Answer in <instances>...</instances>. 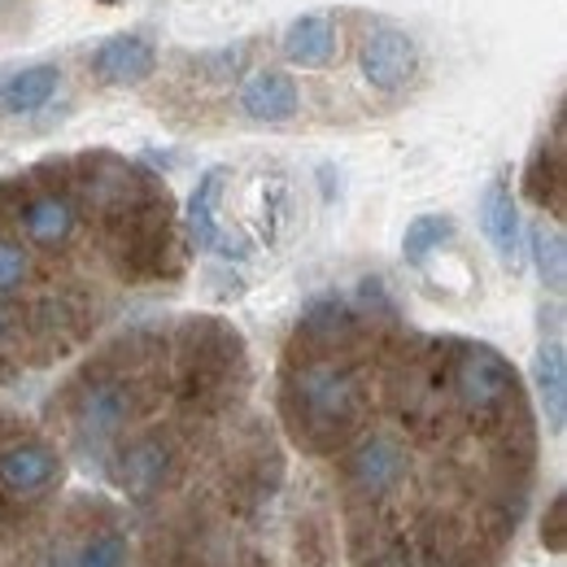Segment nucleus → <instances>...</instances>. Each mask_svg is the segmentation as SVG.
<instances>
[{
	"label": "nucleus",
	"instance_id": "10",
	"mask_svg": "<svg viewBox=\"0 0 567 567\" xmlns=\"http://www.w3.org/2000/svg\"><path fill=\"white\" fill-rule=\"evenodd\" d=\"M227 179H231L227 166H210V171L197 179L193 197H188V240H193L197 249H214V245H218V197H223Z\"/></svg>",
	"mask_w": 567,
	"mask_h": 567
},
{
	"label": "nucleus",
	"instance_id": "5",
	"mask_svg": "<svg viewBox=\"0 0 567 567\" xmlns=\"http://www.w3.org/2000/svg\"><path fill=\"white\" fill-rule=\"evenodd\" d=\"M297 105H301L297 83L284 71L249 74L245 87H240V110H245L254 123H284V118L297 114Z\"/></svg>",
	"mask_w": 567,
	"mask_h": 567
},
{
	"label": "nucleus",
	"instance_id": "11",
	"mask_svg": "<svg viewBox=\"0 0 567 567\" xmlns=\"http://www.w3.org/2000/svg\"><path fill=\"white\" fill-rule=\"evenodd\" d=\"M450 236H454V218H450V214H420V218L406 227V236H402V258H406L411 267H424L427 254L441 249Z\"/></svg>",
	"mask_w": 567,
	"mask_h": 567
},
{
	"label": "nucleus",
	"instance_id": "14",
	"mask_svg": "<svg viewBox=\"0 0 567 567\" xmlns=\"http://www.w3.org/2000/svg\"><path fill=\"white\" fill-rule=\"evenodd\" d=\"M542 542L550 555H564L567 550V515H564V494L550 497V511L542 519Z\"/></svg>",
	"mask_w": 567,
	"mask_h": 567
},
{
	"label": "nucleus",
	"instance_id": "2",
	"mask_svg": "<svg viewBox=\"0 0 567 567\" xmlns=\"http://www.w3.org/2000/svg\"><path fill=\"white\" fill-rule=\"evenodd\" d=\"M415 71H420V53H415L411 35L389 27V22H371V31L362 40V74H367V83L380 87V92H398V87H406L415 79Z\"/></svg>",
	"mask_w": 567,
	"mask_h": 567
},
{
	"label": "nucleus",
	"instance_id": "4",
	"mask_svg": "<svg viewBox=\"0 0 567 567\" xmlns=\"http://www.w3.org/2000/svg\"><path fill=\"white\" fill-rule=\"evenodd\" d=\"M153 71H157V49L144 35H114L92 53V74L114 87L144 83Z\"/></svg>",
	"mask_w": 567,
	"mask_h": 567
},
{
	"label": "nucleus",
	"instance_id": "8",
	"mask_svg": "<svg viewBox=\"0 0 567 567\" xmlns=\"http://www.w3.org/2000/svg\"><path fill=\"white\" fill-rule=\"evenodd\" d=\"M481 227L489 236V245L497 249V258L506 267L519 262V210H515V197H511V184L497 175L489 179L485 197H481Z\"/></svg>",
	"mask_w": 567,
	"mask_h": 567
},
{
	"label": "nucleus",
	"instance_id": "6",
	"mask_svg": "<svg viewBox=\"0 0 567 567\" xmlns=\"http://www.w3.org/2000/svg\"><path fill=\"white\" fill-rule=\"evenodd\" d=\"M62 87V71L53 62H40V66H22L18 74H9L0 83V114L9 118H27V114H40Z\"/></svg>",
	"mask_w": 567,
	"mask_h": 567
},
{
	"label": "nucleus",
	"instance_id": "3",
	"mask_svg": "<svg viewBox=\"0 0 567 567\" xmlns=\"http://www.w3.org/2000/svg\"><path fill=\"white\" fill-rule=\"evenodd\" d=\"M524 193L546 206L555 218H564V197H567V153H564V105L555 110V123H550V141L537 144V153L528 157V171H524Z\"/></svg>",
	"mask_w": 567,
	"mask_h": 567
},
{
	"label": "nucleus",
	"instance_id": "12",
	"mask_svg": "<svg viewBox=\"0 0 567 567\" xmlns=\"http://www.w3.org/2000/svg\"><path fill=\"white\" fill-rule=\"evenodd\" d=\"M533 258H537V276L550 292H564L567 280V249H564V231L559 227H546L537 223L533 227Z\"/></svg>",
	"mask_w": 567,
	"mask_h": 567
},
{
	"label": "nucleus",
	"instance_id": "15",
	"mask_svg": "<svg viewBox=\"0 0 567 567\" xmlns=\"http://www.w3.org/2000/svg\"><path fill=\"white\" fill-rule=\"evenodd\" d=\"M35 567H74V546H49V550H40V564Z\"/></svg>",
	"mask_w": 567,
	"mask_h": 567
},
{
	"label": "nucleus",
	"instance_id": "13",
	"mask_svg": "<svg viewBox=\"0 0 567 567\" xmlns=\"http://www.w3.org/2000/svg\"><path fill=\"white\" fill-rule=\"evenodd\" d=\"M74 567H127V537L118 528H92L74 546Z\"/></svg>",
	"mask_w": 567,
	"mask_h": 567
},
{
	"label": "nucleus",
	"instance_id": "16",
	"mask_svg": "<svg viewBox=\"0 0 567 567\" xmlns=\"http://www.w3.org/2000/svg\"><path fill=\"white\" fill-rule=\"evenodd\" d=\"M18 4L22 0H0V13H18Z\"/></svg>",
	"mask_w": 567,
	"mask_h": 567
},
{
	"label": "nucleus",
	"instance_id": "9",
	"mask_svg": "<svg viewBox=\"0 0 567 567\" xmlns=\"http://www.w3.org/2000/svg\"><path fill=\"white\" fill-rule=\"evenodd\" d=\"M533 380H537V398H542L546 424L559 436L567 424V358L559 341H542L537 362H533Z\"/></svg>",
	"mask_w": 567,
	"mask_h": 567
},
{
	"label": "nucleus",
	"instance_id": "7",
	"mask_svg": "<svg viewBox=\"0 0 567 567\" xmlns=\"http://www.w3.org/2000/svg\"><path fill=\"white\" fill-rule=\"evenodd\" d=\"M284 58L292 66L319 71L337 58V22L328 13H301L288 31H284Z\"/></svg>",
	"mask_w": 567,
	"mask_h": 567
},
{
	"label": "nucleus",
	"instance_id": "1",
	"mask_svg": "<svg viewBox=\"0 0 567 567\" xmlns=\"http://www.w3.org/2000/svg\"><path fill=\"white\" fill-rule=\"evenodd\" d=\"M179 458H184V445L175 432H162V427H141L132 436H118L110 450H105V463H110V481L136 502L157 497L175 476H179Z\"/></svg>",
	"mask_w": 567,
	"mask_h": 567
}]
</instances>
